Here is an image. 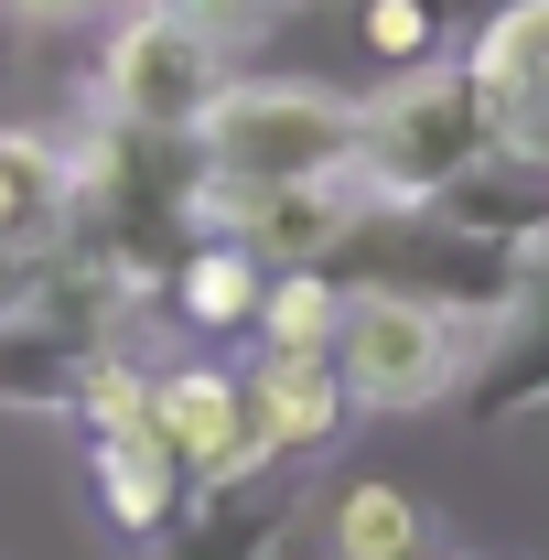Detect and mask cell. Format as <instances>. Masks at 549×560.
<instances>
[{
  "mask_svg": "<svg viewBox=\"0 0 549 560\" xmlns=\"http://www.w3.org/2000/svg\"><path fill=\"white\" fill-rule=\"evenodd\" d=\"M495 130H484V97L464 66H399L377 97H355V184L377 206H431L453 173H475Z\"/></svg>",
  "mask_w": 549,
  "mask_h": 560,
  "instance_id": "6da1fadb",
  "label": "cell"
},
{
  "mask_svg": "<svg viewBox=\"0 0 549 560\" xmlns=\"http://www.w3.org/2000/svg\"><path fill=\"white\" fill-rule=\"evenodd\" d=\"M206 184H313L355 173V97L335 86H291V75H226V97L195 130Z\"/></svg>",
  "mask_w": 549,
  "mask_h": 560,
  "instance_id": "7a4b0ae2",
  "label": "cell"
},
{
  "mask_svg": "<svg viewBox=\"0 0 549 560\" xmlns=\"http://www.w3.org/2000/svg\"><path fill=\"white\" fill-rule=\"evenodd\" d=\"M108 119L140 140H195L206 130V108L226 97V33H206L195 11H173V0H140L119 11V33H108Z\"/></svg>",
  "mask_w": 549,
  "mask_h": 560,
  "instance_id": "3957f363",
  "label": "cell"
},
{
  "mask_svg": "<svg viewBox=\"0 0 549 560\" xmlns=\"http://www.w3.org/2000/svg\"><path fill=\"white\" fill-rule=\"evenodd\" d=\"M324 355L355 410H420L464 377V313H442L431 291H344Z\"/></svg>",
  "mask_w": 549,
  "mask_h": 560,
  "instance_id": "277c9868",
  "label": "cell"
},
{
  "mask_svg": "<svg viewBox=\"0 0 549 560\" xmlns=\"http://www.w3.org/2000/svg\"><path fill=\"white\" fill-rule=\"evenodd\" d=\"M151 431L173 442V464L195 475V495H226V486H248L270 464V431L248 410V377H226V366H173L151 388Z\"/></svg>",
  "mask_w": 549,
  "mask_h": 560,
  "instance_id": "5b68a950",
  "label": "cell"
},
{
  "mask_svg": "<svg viewBox=\"0 0 549 560\" xmlns=\"http://www.w3.org/2000/svg\"><path fill=\"white\" fill-rule=\"evenodd\" d=\"M464 75H475V97H484L495 151H517V162L549 173V0L484 11V33L464 44Z\"/></svg>",
  "mask_w": 549,
  "mask_h": 560,
  "instance_id": "8992f818",
  "label": "cell"
},
{
  "mask_svg": "<svg viewBox=\"0 0 549 560\" xmlns=\"http://www.w3.org/2000/svg\"><path fill=\"white\" fill-rule=\"evenodd\" d=\"M248 410H259V431H270V453H324L344 420H355V399H344L335 355L259 346V366H248Z\"/></svg>",
  "mask_w": 549,
  "mask_h": 560,
  "instance_id": "52a82bcc",
  "label": "cell"
},
{
  "mask_svg": "<svg viewBox=\"0 0 549 560\" xmlns=\"http://www.w3.org/2000/svg\"><path fill=\"white\" fill-rule=\"evenodd\" d=\"M184 495H195V475L173 464L162 431H119V442H97V506H108V528H130V539H173V528H184Z\"/></svg>",
  "mask_w": 549,
  "mask_h": 560,
  "instance_id": "ba28073f",
  "label": "cell"
},
{
  "mask_svg": "<svg viewBox=\"0 0 549 560\" xmlns=\"http://www.w3.org/2000/svg\"><path fill=\"white\" fill-rule=\"evenodd\" d=\"M484 346H495V366H475V399H484V410H506V399H549V248L528 259L517 302L484 324Z\"/></svg>",
  "mask_w": 549,
  "mask_h": 560,
  "instance_id": "9c48e42d",
  "label": "cell"
},
{
  "mask_svg": "<svg viewBox=\"0 0 549 560\" xmlns=\"http://www.w3.org/2000/svg\"><path fill=\"white\" fill-rule=\"evenodd\" d=\"M66 195H75V162H55V140L0 130V259L44 248V226L66 215Z\"/></svg>",
  "mask_w": 549,
  "mask_h": 560,
  "instance_id": "30bf717a",
  "label": "cell"
},
{
  "mask_svg": "<svg viewBox=\"0 0 549 560\" xmlns=\"http://www.w3.org/2000/svg\"><path fill=\"white\" fill-rule=\"evenodd\" d=\"M335 560H431V517H420L410 486L366 475V486L335 495Z\"/></svg>",
  "mask_w": 549,
  "mask_h": 560,
  "instance_id": "8fae6325",
  "label": "cell"
},
{
  "mask_svg": "<svg viewBox=\"0 0 549 560\" xmlns=\"http://www.w3.org/2000/svg\"><path fill=\"white\" fill-rule=\"evenodd\" d=\"M259 291H270V280H259V248L206 237V248L173 270V313H184V324H248V313H259Z\"/></svg>",
  "mask_w": 549,
  "mask_h": 560,
  "instance_id": "7c38bea8",
  "label": "cell"
},
{
  "mask_svg": "<svg viewBox=\"0 0 549 560\" xmlns=\"http://www.w3.org/2000/svg\"><path fill=\"white\" fill-rule=\"evenodd\" d=\"M335 313H344V291H335L324 270H280L270 291H259V313H248V324H259V346L324 355V346H335Z\"/></svg>",
  "mask_w": 549,
  "mask_h": 560,
  "instance_id": "4fadbf2b",
  "label": "cell"
},
{
  "mask_svg": "<svg viewBox=\"0 0 549 560\" xmlns=\"http://www.w3.org/2000/svg\"><path fill=\"white\" fill-rule=\"evenodd\" d=\"M151 388H162V377H140L130 355H86V377H75L66 410H86L97 442H119V431H151Z\"/></svg>",
  "mask_w": 549,
  "mask_h": 560,
  "instance_id": "5bb4252c",
  "label": "cell"
},
{
  "mask_svg": "<svg viewBox=\"0 0 549 560\" xmlns=\"http://www.w3.org/2000/svg\"><path fill=\"white\" fill-rule=\"evenodd\" d=\"M355 33H366L377 66H420V55H431V0H366Z\"/></svg>",
  "mask_w": 549,
  "mask_h": 560,
  "instance_id": "9a60e30c",
  "label": "cell"
},
{
  "mask_svg": "<svg viewBox=\"0 0 549 560\" xmlns=\"http://www.w3.org/2000/svg\"><path fill=\"white\" fill-rule=\"evenodd\" d=\"M173 11H195L206 33H259V22H270L280 0H173Z\"/></svg>",
  "mask_w": 549,
  "mask_h": 560,
  "instance_id": "2e32d148",
  "label": "cell"
},
{
  "mask_svg": "<svg viewBox=\"0 0 549 560\" xmlns=\"http://www.w3.org/2000/svg\"><path fill=\"white\" fill-rule=\"evenodd\" d=\"M11 11H33V22H75V11H108V0H11Z\"/></svg>",
  "mask_w": 549,
  "mask_h": 560,
  "instance_id": "e0dca14e",
  "label": "cell"
},
{
  "mask_svg": "<svg viewBox=\"0 0 549 560\" xmlns=\"http://www.w3.org/2000/svg\"><path fill=\"white\" fill-rule=\"evenodd\" d=\"M475 560H484V550H475Z\"/></svg>",
  "mask_w": 549,
  "mask_h": 560,
  "instance_id": "ac0fdd59",
  "label": "cell"
}]
</instances>
